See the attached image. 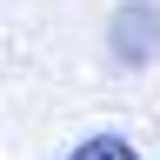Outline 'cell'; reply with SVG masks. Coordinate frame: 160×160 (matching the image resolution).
<instances>
[{
	"instance_id": "6da1fadb",
	"label": "cell",
	"mask_w": 160,
	"mask_h": 160,
	"mask_svg": "<svg viewBox=\"0 0 160 160\" xmlns=\"http://www.w3.org/2000/svg\"><path fill=\"white\" fill-rule=\"evenodd\" d=\"M113 53H120V67H147L160 53V7L153 0H133V7L113 13Z\"/></svg>"
},
{
	"instance_id": "7a4b0ae2",
	"label": "cell",
	"mask_w": 160,
	"mask_h": 160,
	"mask_svg": "<svg viewBox=\"0 0 160 160\" xmlns=\"http://www.w3.org/2000/svg\"><path fill=\"white\" fill-rule=\"evenodd\" d=\"M67 160H140V153H133L120 133H93V140H80V147H73Z\"/></svg>"
}]
</instances>
